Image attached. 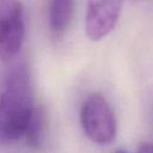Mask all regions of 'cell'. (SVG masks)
I'll return each mask as SVG.
<instances>
[{
    "label": "cell",
    "instance_id": "obj_1",
    "mask_svg": "<svg viewBox=\"0 0 153 153\" xmlns=\"http://www.w3.org/2000/svg\"><path fill=\"white\" fill-rule=\"evenodd\" d=\"M33 91L26 66L17 65L4 76L0 90V142L24 137L35 114Z\"/></svg>",
    "mask_w": 153,
    "mask_h": 153
},
{
    "label": "cell",
    "instance_id": "obj_2",
    "mask_svg": "<svg viewBox=\"0 0 153 153\" xmlns=\"http://www.w3.org/2000/svg\"><path fill=\"white\" fill-rule=\"evenodd\" d=\"M80 124L86 136L97 145L111 143L117 134V120L109 102L100 93H90L80 108Z\"/></svg>",
    "mask_w": 153,
    "mask_h": 153
},
{
    "label": "cell",
    "instance_id": "obj_3",
    "mask_svg": "<svg viewBox=\"0 0 153 153\" xmlns=\"http://www.w3.org/2000/svg\"><path fill=\"white\" fill-rule=\"evenodd\" d=\"M25 36L20 0H0V60L11 62L22 50Z\"/></svg>",
    "mask_w": 153,
    "mask_h": 153
},
{
    "label": "cell",
    "instance_id": "obj_4",
    "mask_svg": "<svg viewBox=\"0 0 153 153\" xmlns=\"http://www.w3.org/2000/svg\"><path fill=\"white\" fill-rule=\"evenodd\" d=\"M122 5L123 0H87L85 33L90 41H100L115 29Z\"/></svg>",
    "mask_w": 153,
    "mask_h": 153
},
{
    "label": "cell",
    "instance_id": "obj_5",
    "mask_svg": "<svg viewBox=\"0 0 153 153\" xmlns=\"http://www.w3.org/2000/svg\"><path fill=\"white\" fill-rule=\"evenodd\" d=\"M73 0H50L49 26L54 38H61L69 26Z\"/></svg>",
    "mask_w": 153,
    "mask_h": 153
},
{
    "label": "cell",
    "instance_id": "obj_6",
    "mask_svg": "<svg viewBox=\"0 0 153 153\" xmlns=\"http://www.w3.org/2000/svg\"><path fill=\"white\" fill-rule=\"evenodd\" d=\"M44 131H45V120H44V115L42 112L41 109L36 108L33 117L25 131L24 139L26 141V143L33 148V149H38L41 148L43 140H44Z\"/></svg>",
    "mask_w": 153,
    "mask_h": 153
},
{
    "label": "cell",
    "instance_id": "obj_7",
    "mask_svg": "<svg viewBox=\"0 0 153 153\" xmlns=\"http://www.w3.org/2000/svg\"><path fill=\"white\" fill-rule=\"evenodd\" d=\"M136 153H153V142H141L137 146Z\"/></svg>",
    "mask_w": 153,
    "mask_h": 153
},
{
    "label": "cell",
    "instance_id": "obj_8",
    "mask_svg": "<svg viewBox=\"0 0 153 153\" xmlns=\"http://www.w3.org/2000/svg\"><path fill=\"white\" fill-rule=\"evenodd\" d=\"M114 153H127L126 151H123V149H117L116 152H114Z\"/></svg>",
    "mask_w": 153,
    "mask_h": 153
}]
</instances>
